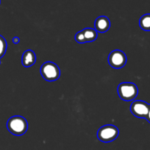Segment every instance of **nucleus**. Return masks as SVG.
I'll return each instance as SVG.
<instances>
[{"label":"nucleus","instance_id":"4468645a","mask_svg":"<svg viewBox=\"0 0 150 150\" xmlns=\"http://www.w3.org/2000/svg\"><path fill=\"white\" fill-rule=\"evenodd\" d=\"M146 120H147V121L150 123V104H149V114H148V116H147V117H146Z\"/></svg>","mask_w":150,"mask_h":150},{"label":"nucleus","instance_id":"0eeeda50","mask_svg":"<svg viewBox=\"0 0 150 150\" xmlns=\"http://www.w3.org/2000/svg\"><path fill=\"white\" fill-rule=\"evenodd\" d=\"M94 26H95V29L96 32L104 33L110 29V20L106 16H100V17L97 18L96 20L95 21Z\"/></svg>","mask_w":150,"mask_h":150},{"label":"nucleus","instance_id":"ddd939ff","mask_svg":"<svg viewBox=\"0 0 150 150\" xmlns=\"http://www.w3.org/2000/svg\"><path fill=\"white\" fill-rule=\"evenodd\" d=\"M19 41H20V40H19V38L18 37H15V38H13V42L14 44H18L19 42Z\"/></svg>","mask_w":150,"mask_h":150},{"label":"nucleus","instance_id":"f8f14e48","mask_svg":"<svg viewBox=\"0 0 150 150\" xmlns=\"http://www.w3.org/2000/svg\"><path fill=\"white\" fill-rule=\"evenodd\" d=\"M75 40L77 42L79 43H84V42H85V37H84L83 33H82V31H80V32H77L75 35Z\"/></svg>","mask_w":150,"mask_h":150},{"label":"nucleus","instance_id":"39448f33","mask_svg":"<svg viewBox=\"0 0 150 150\" xmlns=\"http://www.w3.org/2000/svg\"><path fill=\"white\" fill-rule=\"evenodd\" d=\"M108 62L113 68H121L126 64V57L123 51L120 50H115L109 54Z\"/></svg>","mask_w":150,"mask_h":150},{"label":"nucleus","instance_id":"9b49d317","mask_svg":"<svg viewBox=\"0 0 150 150\" xmlns=\"http://www.w3.org/2000/svg\"><path fill=\"white\" fill-rule=\"evenodd\" d=\"M7 50V42L1 35H0V59L5 54Z\"/></svg>","mask_w":150,"mask_h":150},{"label":"nucleus","instance_id":"7ed1b4c3","mask_svg":"<svg viewBox=\"0 0 150 150\" xmlns=\"http://www.w3.org/2000/svg\"><path fill=\"white\" fill-rule=\"evenodd\" d=\"M41 73L45 80L54 81L60 78V70L58 66L51 62L44 63L41 67Z\"/></svg>","mask_w":150,"mask_h":150},{"label":"nucleus","instance_id":"f257e3e1","mask_svg":"<svg viewBox=\"0 0 150 150\" xmlns=\"http://www.w3.org/2000/svg\"><path fill=\"white\" fill-rule=\"evenodd\" d=\"M7 127L9 131L14 136H22L27 130L28 123L24 117L21 116H14L8 120Z\"/></svg>","mask_w":150,"mask_h":150},{"label":"nucleus","instance_id":"9d476101","mask_svg":"<svg viewBox=\"0 0 150 150\" xmlns=\"http://www.w3.org/2000/svg\"><path fill=\"white\" fill-rule=\"evenodd\" d=\"M140 27L144 31H150V14L144 15L140 18Z\"/></svg>","mask_w":150,"mask_h":150},{"label":"nucleus","instance_id":"2eb2a0df","mask_svg":"<svg viewBox=\"0 0 150 150\" xmlns=\"http://www.w3.org/2000/svg\"><path fill=\"white\" fill-rule=\"evenodd\" d=\"M0 64H1V61H0Z\"/></svg>","mask_w":150,"mask_h":150},{"label":"nucleus","instance_id":"f03ea898","mask_svg":"<svg viewBox=\"0 0 150 150\" xmlns=\"http://www.w3.org/2000/svg\"><path fill=\"white\" fill-rule=\"evenodd\" d=\"M138 93L136 85L130 82H124L118 86V94L121 99L125 101H132L135 99Z\"/></svg>","mask_w":150,"mask_h":150},{"label":"nucleus","instance_id":"1a4fd4ad","mask_svg":"<svg viewBox=\"0 0 150 150\" xmlns=\"http://www.w3.org/2000/svg\"><path fill=\"white\" fill-rule=\"evenodd\" d=\"M82 33L85 37V42H93L97 38V32L96 31V29L86 28L82 30Z\"/></svg>","mask_w":150,"mask_h":150},{"label":"nucleus","instance_id":"423d86ee","mask_svg":"<svg viewBox=\"0 0 150 150\" xmlns=\"http://www.w3.org/2000/svg\"><path fill=\"white\" fill-rule=\"evenodd\" d=\"M130 111L138 118L146 119L149 111V104L144 101L135 100L131 104Z\"/></svg>","mask_w":150,"mask_h":150},{"label":"nucleus","instance_id":"6e6552de","mask_svg":"<svg viewBox=\"0 0 150 150\" xmlns=\"http://www.w3.org/2000/svg\"><path fill=\"white\" fill-rule=\"evenodd\" d=\"M36 62V56L32 50H26L24 52L21 58V62L24 67H29Z\"/></svg>","mask_w":150,"mask_h":150},{"label":"nucleus","instance_id":"20e7f679","mask_svg":"<svg viewBox=\"0 0 150 150\" xmlns=\"http://www.w3.org/2000/svg\"><path fill=\"white\" fill-rule=\"evenodd\" d=\"M119 129L117 127L111 125L102 126L97 132V138L101 142L108 143L114 141L119 136Z\"/></svg>","mask_w":150,"mask_h":150}]
</instances>
